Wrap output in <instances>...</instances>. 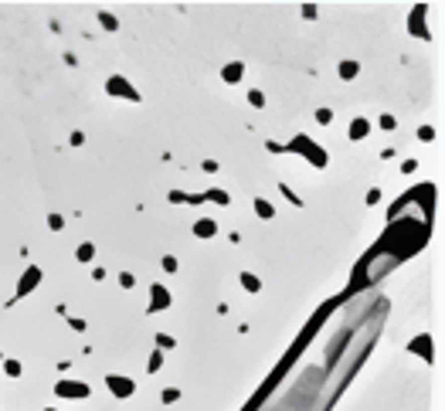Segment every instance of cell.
I'll return each instance as SVG.
<instances>
[]
</instances>
